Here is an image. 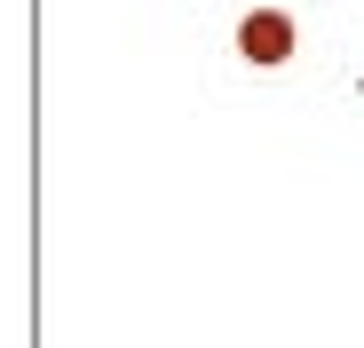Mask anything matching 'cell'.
<instances>
[{
	"label": "cell",
	"mask_w": 364,
	"mask_h": 348,
	"mask_svg": "<svg viewBox=\"0 0 364 348\" xmlns=\"http://www.w3.org/2000/svg\"><path fill=\"white\" fill-rule=\"evenodd\" d=\"M293 48H301V24L285 9H246L237 16V55H246V64H285Z\"/></svg>",
	"instance_id": "6da1fadb"
}]
</instances>
